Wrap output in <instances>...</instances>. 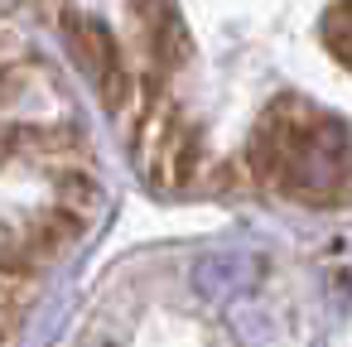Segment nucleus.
I'll return each instance as SVG.
<instances>
[{"instance_id":"obj_4","label":"nucleus","mask_w":352,"mask_h":347,"mask_svg":"<svg viewBox=\"0 0 352 347\" xmlns=\"http://www.w3.org/2000/svg\"><path fill=\"white\" fill-rule=\"evenodd\" d=\"M323 39H328V49L352 68V0H338V5L328 10V20H323Z\"/></svg>"},{"instance_id":"obj_2","label":"nucleus","mask_w":352,"mask_h":347,"mask_svg":"<svg viewBox=\"0 0 352 347\" xmlns=\"http://www.w3.org/2000/svg\"><path fill=\"white\" fill-rule=\"evenodd\" d=\"M140 169L160 183H188L198 169V145L188 121L174 111V102L155 97L140 116Z\"/></svg>"},{"instance_id":"obj_3","label":"nucleus","mask_w":352,"mask_h":347,"mask_svg":"<svg viewBox=\"0 0 352 347\" xmlns=\"http://www.w3.org/2000/svg\"><path fill=\"white\" fill-rule=\"evenodd\" d=\"M68 44H78V58H82V68L97 78L102 97H107V102H121V97H126V68H121V54H116L111 34H107L102 25H92V20H73V25H68Z\"/></svg>"},{"instance_id":"obj_1","label":"nucleus","mask_w":352,"mask_h":347,"mask_svg":"<svg viewBox=\"0 0 352 347\" xmlns=\"http://www.w3.org/2000/svg\"><path fill=\"white\" fill-rule=\"evenodd\" d=\"M251 169L265 188L299 198V203H347L352 198V145L347 131L299 102L270 107L251 140Z\"/></svg>"}]
</instances>
